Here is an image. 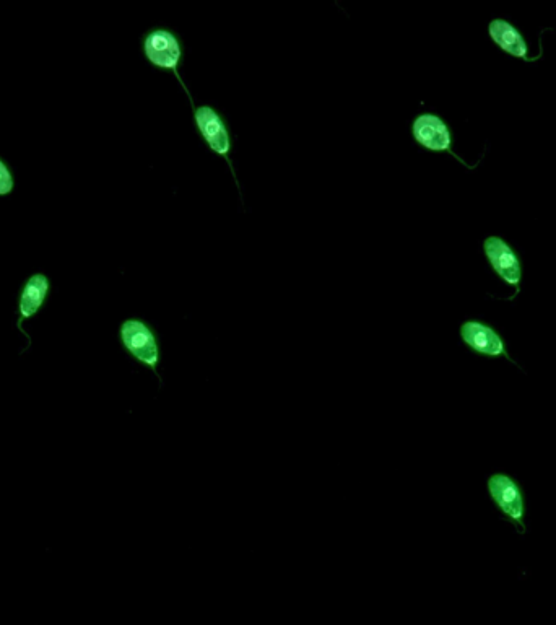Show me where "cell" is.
<instances>
[{
	"label": "cell",
	"mask_w": 556,
	"mask_h": 625,
	"mask_svg": "<svg viewBox=\"0 0 556 625\" xmlns=\"http://www.w3.org/2000/svg\"><path fill=\"white\" fill-rule=\"evenodd\" d=\"M144 56L150 66L155 69L168 70L174 74V79L178 80L179 87L183 88L187 100L191 103L192 110L196 108L194 98H192L189 87L184 84L183 75L179 72V64L183 59V43L174 31L168 28H155L148 31L142 41Z\"/></svg>",
	"instance_id": "cell-1"
},
{
	"label": "cell",
	"mask_w": 556,
	"mask_h": 625,
	"mask_svg": "<svg viewBox=\"0 0 556 625\" xmlns=\"http://www.w3.org/2000/svg\"><path fill=\"white\" fill-rule=\"evenodd\" d=\"M192 116H194L197 134L202 137L210 152L215 153L217 157L223 158L228 163L231 176L235 180L236 189L241 196V186H239L238 176H236L235 165L230 158L231 149H233V136H231L230 126L222 114L210 105L196 106L192 110ZM241 204H244L243 196H241Z\"/></svg>",
	"instance_id": "cell-2"
},
{
	"label": "cell",
	"mask_w": 556,
	"mask_h": 625,
	"mask_svg": "<svg viewBox=\"0 0 556 625\" xmlns=\"http://www.w3.org/2000/svg\"><path fill=\"white\" fill-rule=\"evenodd\" d=\"M119 339L132 359L137 360L145 368H150L158 376L161 362L160 342L150 324L137 318L126 320L119 329Z\"/></svg>",
	"instance_id": "cell-3"
},
{
	"label": "cell",
	"mask_w": 556,
	"mask_h": 625,
	"mask_svg": "<svg viewBox=\"0 0 556 625\" xmlns=\"http://www.w3.org/2000/svg\"><path fill=\"white\" fill-rule=\"evenodd\" d=\"M412 136L420 147L430 150V152H446L457 162L462 163L467 170H474L477 165H469L464 162L454 150H452V134L448 124L438 114L423 113L418 114L413 119Z\"/></svg>",
	"instance_id": "cell-4"
},
{
	"label": "cell",
	"mask_w": 556,
	"mask_h": 625,
	"mask_svg": "<svg viewBox=\"0 0 556 625\" xmlns=\"http://www.w3.org/2000/svg\"><path fill=\"white\" fill-rule=\"evenodd\" d=\"M488 492H490L491 500L496 503V507L500 508L514 525L521 526V531L524 533L526 529L522 525V520H524L526 507H524V497H522L519 484L506 474H493L488 479Z\"/></svg>",
	"instance_id": "cell-5"
},
{
	"label": "cell",
	"mask_w": 556,
	"mask_h": 625,
	"mask_svg": "<svg viewBox=\"0 0 556 625\" xmlns=\"http://www.w3.org/2000/svg\"><path fill=\"white\" fill-rule=\"evenodd\" d=\"M483 250L487 256L488 263L493 267V271L506 282L516 289L513 300L517 293L521 292L522 269L521 261L517 258L516 253L511 250V246L500 237H490L483 243Z\"/></svg>",
	"instance_id": "cell-6"
},
{
	"label": "cell",
	"mask_w": 556,
	"mask_h": 625,
	"mask_svg": "<svg viewBox=\"0 0 556 625\" xmlns=\"http://www.w3.org/2000/svg\"><path fill=\"white\" fill-rule=\"evenodd\" d=\"M461 339L465 346L474 350L475 354L488 355V357L503 355L509 362L516 365V362L509 357L500 334L487 324L480 323V321H465L461 326Z\"/></svg>",
	"instance_id": "cell-7"
},
{
	"label": "cell",
	"mask_w": 556,
	"mask_h": 625,
	"mask_svg": "<svg viewBox=\"0 0 556 625\" xmlns=\"http://www.w3.org/2000/svg\"><path fill=\"white\" fill-rule=\"evenodd\" d=\"M488 33H490L491 40L495 41L504 53L524 59L526 62L539 61L542 57V54L537 57H529L526 41L522 38L521 33L506 20H493L488 27Z\"/></svg>",
	"instance_id": "cell-8"
},
{
	"label": "cell",
	"mask_w": 556,
	"mask_h": 625,
	"mask_svg": "<svg viewBox=\"0 0 556 625\" xmlns=\"http://www.w3.org/2000/svg\"><path fill=\"white\" fill-rule=\"evenodd\" d=\"M49 280L44 274H35L28 279L20 295V320L18 328L22 329V321L35 316L44 303V298L48 295Z\"/></svg>",
	"instance_id": "cell-9"
},
{
	"label": "cell",
	"mask_w": 556,
	"mask_h": 625,
	"mask_svg": "<svg viewBox=\"0 0 556 625\" xmlns=\"http://www.w3.org/2000/svg\"><path fill=\"white\" fill-rule=\"evenodd\" d=\"M14 189V178L10 175L9 168L5 167L0 160V196H7Z\"/></svg>",
	"instance_id": "cell-10"
}]
</instances>
